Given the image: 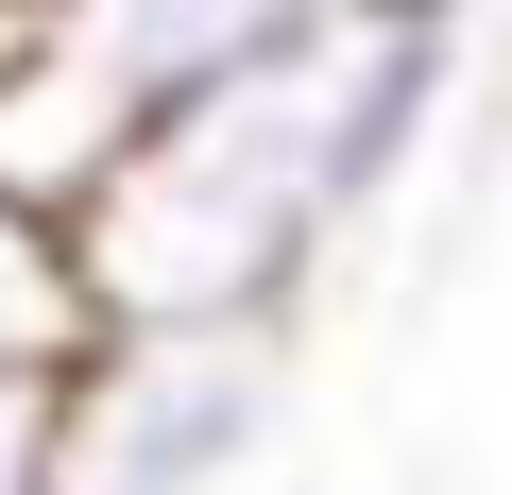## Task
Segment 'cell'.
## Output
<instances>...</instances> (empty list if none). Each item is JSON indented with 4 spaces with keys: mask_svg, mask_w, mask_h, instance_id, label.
I'll return each instance as SVG.
<instances>
[{
    "mask_svg": "<svg viewBox=\"0 0 512 495\" xmlns=\"http://www.w3.org/2000/svg\"><path fill=\"white\" fill-rule=\"evenodd\" d=\"M376 205L393 188L359 171V0H342L308 52L171 103L69 205V239H86V274H103V325L120 308H291L325 274V239L376 222Z\"/></svg>",
    "mask_w": 512,
    "mask_h": 495,
    "instance_id": "6da1fadb",
    "label": "cell"
},
{
    "mask_svg": "<svg viewBox=\"0 0 512 495\" xmlns=\"http://www.w3.org/2000/svg\"><path fill=\"white\" fill-rule=\"evenodd\" d=\"M291 410V308H120L69 359L52 495H239Z\"/></svg>",
    "mask_w": 512,
    "mask_h": 495,
    "instance_id": "7a4b0ae2",
    "label": "cell"
},
{
    "mask_svg": "<svg viewBox=\"0 0 512 495\" xmlns=\"http://www.w3.org/2000/svg\"><path fill=\"white\" fill-rule=\"evenodd\" d=\"M103 342V274H86V239H69V205H35L18 171H0V359H35V376H69Z\"/></svg>",
    "mask_w": 512,
    "mask_h": 495,
    "instance_id": "3957f363",
    "label": "cell"
},
{
    "mask_svg": "<svg viewBox=\"0 0 512 495\" xmlns=\"http://www.w3.org/2000/svg\"><path fill=\"white\" fill-rule=\"evenodd\" d=\"M52 410H69V376L0 359V495H52Z\"/></svg>",
    "mask_w": 512,
    "mask_h": 495,
    "instance_id": "277c9868",
    "label": "cell"
},
{
    "mask_svg": "<svg viewBox=\"0 0 512 495\" xmlns=\"http://www.w3.org/2000/svg\"><path fill=\"white\" fill-rule=\"evenodd\" d=\"M18 52H35V0H0V69H18Z\"/></svg>",
    "mask_w": 512,
    "mask_h": 495,
    "instance_id": "5b68a950",
    "label": "cell"
}]
</instances>
